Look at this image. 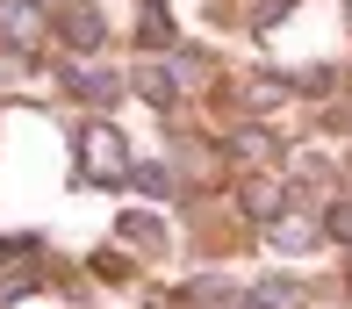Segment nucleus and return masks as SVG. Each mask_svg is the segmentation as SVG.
Returning a JSON list of instances; mask_svg holds the SVG:
<instances>
[{
  "label": "nucleus",
  "instance_id": "1",
  "mask_svg": "<svg viewBox=\"0 0 352 309\" xmlns=\"http://www.w3.org/2000/svg\"><path fill=\"white\" fill-rule=\"evenodd\" d=\"M0 29H14V36L29 43V36H36V14H29L22 0H8V8H0Z\"/></svg>",
  "mask_w": 352,
  "mask_h": 309
}]
</instances>
